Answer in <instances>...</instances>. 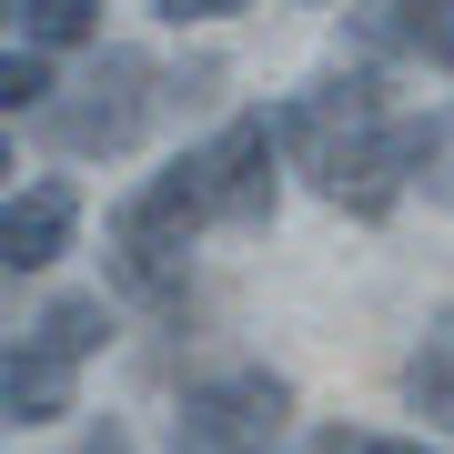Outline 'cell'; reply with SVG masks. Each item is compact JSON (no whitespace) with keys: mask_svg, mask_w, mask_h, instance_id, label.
<instances>
[{"mask_svg":"<svg viewBox=\"0 0 454 454\" xmlns=\"http://www.w3.org/2000/svg\"><path fill=\"white\" fill-rule=\"evenodd\" d=\"M101 11H112V0H20V41H31V51L101 41Z\"/></svg>","mask_w":454,"mask_h":454,"instance_id":"10","label":"cell"},{"mask_svg":"<svg viewBox=\"0 0 454 454\" xmlns=\"http://www.w3.org/2000/svg\"><path fill=\"white\" fill-rule=\"evenodd\" d=\"M283 414H293V384L262 373V364H243V373H212V384L182 394L172 444L182 454H262V444L283 434Z\"/></svg>","mask_w":454,"mask_h":454,"instance_id":"3","label":"cell"},{"mask_svg":"<svg viewBox=\"0 0 454 454\" xmlns=\"http://www.w3.org/2000/svg\"><path fill=\"white\" fill-rule=\"evenodd\" d=\"M232 11H253V0H162V20H232Z\"/></svg>","mask_w":454,"mask_h":454,"instance_id":"15","label":"cell"},{"mask_svg":"<svg viewBox=\"0 0 454 454\" xmlns=\"http://www.w3.org/2000/svg\"><path fill=\"white\" fill-rule=\"evenodd\" d=\"M202 223H212V202H202L192 162L152 172L142 192L112 212V273H121V293L172 303V293H182V262H192V243H202Z\"/></svg>","mask_w":454,"mask_h":454,"instance_id":"2","label":"cell"},{"mask_svg":"<svg viewBox=\"0 0 454 454\" xmlns=\"http://www.w3.org/2000/svg\"><path fill=\"white\" fill-rule=\"evenodd\" d=\"M61 454H131V434H121V424H82Z\"/></svg>","mask_w":454,"mask_h":454,"instance_id":"14","label":"cell"},{"mask_svg":"<svg viewBox=\"0 0 454 454\" xmlns=\"http://www.w3.org/2000/svg\"><path fill=\"white\" fill-rule=\"evenodd\" d=\"M303 454H434V444H404V434H373V424H324Z\"/></svg>","mask_w":454,"mask_h":454,"instance_id":"13","label":"cell"},{"mask_svg":"<svg viewBox=\"0 0 454 454\" xmlns=\"http://www.w3.org/2000/svg\"><path fill=\"white\" fill-rule=\"evenodd\" d=\"M0 101H11V121H20V112H51V71H41V51H11V61H0Z\"/></svg>","mask_w":454,"mask_h":454,"instance_id":"12","label":"cell"},{"mask_svg":"<svg viewBox=\"0 0 454 454\" xmlns=\"http://www.w3.org/2000/svg\"><path fill=\"white\" fill-rule=\"evenodd\" d=\"M273 142H283V121L232 112L202 152H182L192 182H202V202H212V223H273Z\"/></svg>","mask_w":454,"mask_h":454,"instance_id":"5","label":"cell"},{"mask_svg":"<svg viewBox=\"0 0 454 454\" xmlns=\"http://www.w3.org/2000/svg\"><path fill=\"white\" fill-rule=\"evenodd\" d=\"M71 384H82V354H61L51 333H20L11 364H0V414H11V424H61L71 414Z\"/></svg>","mask_w":454,"mask_h":454,"instance_id":"7","label":"cell"},{"mask_svg":"<svg viewBox=\"0 0 454 454\" xmlns=\"http://www.w3.org/2000/svg\"><path fill=\"white\" fill-rule=\"evenodd\" d=\"M31 333H51L61 354H82V364H91L101 343H112V313H101V293H61V303H51V313H41Z\"/></svg>","mask_w":454,"mask_h":454,"instance_id":"11","label":"cell"},{"mask_svg":"<svg viewBox=\"0 0 454 454\" xmlns=\"http://www.w3.org/2000/svg\"><path fill=\"white\" fill-rule=\"evenodd\" d=\"M404 404H414L424 424H444V434H454V313L414 343V364H404Z\"/></svg>","mask_w":454,"mask_h":454,"instance_id":"9","label":"cell"},{"mask_svg":"<svg viewBox=\"0 0 454 454\" xmlns=\"http://www.w3.org/2000/svg\"><path fill=\"white\" fill-rule=\"evenodd\" d=\"M283 142L303 152L313 192H324L333 212H354V223L394 212V202H404V182L434 162V131L394 112L373 71H333V82H313V91L283 112Z\"/></svg>","mask_w":454,"mask_h":454,"instance_id":"1","label":"cell"},{"mask_svg":"<svg viewBox=\"0 0 454 454\" xmlns=\"http://www.w3.org/2000/svg\"><path fill=\"white\" fill-rule=\"evenodd\" d=\"M373 41L424 51L434 71H454V0H373Z\"/></svg>","mask_w":454,"mask_h":454,"instance_id":"8","label":"cell"},{"mask_svg":"<svg viewBox=\"0 0 454 454\" xmlns=\"http://www.w3.org/2000/svg\"><path fill=\"white\" fill-rule=\"evenodd\" d=\"M152 61L142 51H101V71L71 101H51L41 112V131H51V152H131L142 142V121H152Z\"/></svg>","mask_w":454,"mask_h":454,"instance_id":"4","label":"cell"},{"mask_svg":"<svg viewBox=\"0 0 454 454\" xmlns=\"http://www.w3.org/2000/svg\"><path fill=\"white\" fill-rule=\"evenodd\" d=\"M71 232H82V192L71 182H31V192H11V212H0V262L11 273H51L71 253Z\"/></svg>","mask_w":454,"mask_h":454,"instance_id":"6","label":"cell"}]
</instances>
